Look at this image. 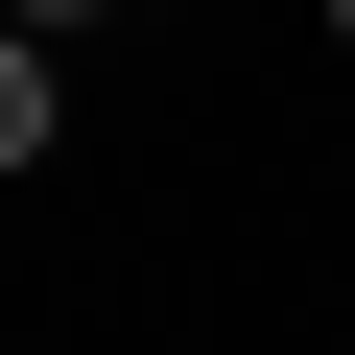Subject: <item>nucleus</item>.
<instances>
[{
	"mask_svg": "<svg viewBox=\"0 0 355 355\" xmlns=\"http://www.w3.org/2000/svg\"><path fill=\"white\" fill-rule=\"evenodd\" d=\"M71 119H95V95H71V48H24V24H0V190H48V166H71Z\"/></svg>",
	"mask_w": 355,
	"mask_h": 355,
	"instance_id": "1",
	"label": "nucleus"
},
{
	"mask_svg": "<svg viewBox=\"0 0 355 355\" xmlns=\"http://www.w3.org/2000/svg\"><path fill=\"white\" fill-rule=\"evenodd\" d=\"M0 24H24V48H95V24H119V0H0Z\"/></svg>",
	"mask_w": 355,
	"mask_h": 355,
	"instance_id": "2",
	"label": "nucleus"
},
{
	"mask_svg": "<svg viewBox=\"0 0 355 355\" xmlns=\"http://www.w3.org/2000/svg\"><path fill=\"white\" fill-rule=\"evenodd\" d=\"M119 24H166V48H190V24H214V0H119Z\"/></svg>",
	"mask_w": 355,
	"mask_h": 355,
	"instance_id": "3",
	"label": "nucleus"
},
{
	"mask_svg": "<svg viewBox=\"0 0 355 355\" xmlns=\"http://www.w3.org/2000/svg\"><path fill=\"white\" fill-rule=\"evenodd\" d=\"M308 24H331V48H355V0H308Z\"/></svg>",
	"mask_w": 355,
	"mask_h": 355,
	"instance_id": "4",
	"label": "nucleus"
}]
</instances>
